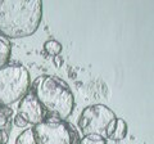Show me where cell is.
Returning a JSON list of instances; mask_svg holds the SVG:
<instances>
[{
	"instance_id": "6da1fadb",
	"label": "cell",
	"mask_w": 154,
	"mask_h": 144,
	"mask_svg": "<svg viewBox=\"0 0 154 144\" xmlns=\"http://www.w3.org/2000/svg\"><path fill=\"white\" fill-rule=\"evenodd\" d=\"M41 18V0H0V35L8 40L33 35Z\"/></svg>"
},
{
	"instance_id": "7a4b0ae2",
	"label": "cell",
	"mask_w": 154,
	"mask_h": 144,
	"mask_svg": "<svg viewBox=\"0 0 154 144\" xmlns=\"http://www.w3.org/2000/svg\"><path fill=\"white\" fill-rule=\"evenodd\" d=\"M31 92L46 113V120L66 121L75 108L72 90L64 80L57 76H40L31 84Z\"/></svg>"
},
{
	"instance_id": "3957f363",
	"label": "cell",
	"mask_w": 154,
	"mask_h": 144,
	"mask_svg": "<svg viewBox=\"0 0 154 144\" xmlns=\"http://www.w3.org/2000/svg\"><path fill=\"white\" fill-rule=\"evenodd\" d=\"M31 86L30 74L22 64H7L0 68V105L16 103L22 99Z\"/></svg>"
},
{
	"instance_id": "277c9868",
	"label": "cell",
	"mask_w": 154,
	"mask_h": 144,
	"mask_svg": "<svg viewBox=\"0 0 154 144\" xmlns=\"http://www.w3.org/2000/svg\"><path fill=\"white\" fill-rule=\"evenodd\" d=\"M36 144H80V135L69 122L45 120L32 126Z\"/></svg>"
},
{
	"instance_id": "5b68a950",
	"label": "cell",
	"mask_w": 154,
	"mask_h": 144,
	"mask_svg": "<svg viewBox=\"0 0 154 144\" xmlns=\"http://www.w3.org/2000/svg\"><path fill=\"white\" fill-rule=\"evenodd\" d=\"M116 117V113L105 104H91L81 112L77 126L82 136L98 135L107 139L108 127Z\"/></svg>"
},
{
	"instance_id": "8992f818",
	"label": "cell",
	"mask_w": 154,
	"mask_h": 144,
	"mask_svg": "<svg viewBox=\"0 0 154 144\" xmlns=\"http://www.w3.org/2000/svg\"><path fill=\"white\" fill-rule=\"evenodd\" d=\"M16 116L21 117L26 122V125H32V126L44 122L46 120L45 111L42 109L41 104L37 102L33 93L30 90L19 102Z\"/></svg>"
},
{
	"instance_id": "52a82bcc",
	"label": "cell",
	"mask_w": 154,
	"mask_h": 144,
	"mask_svg": "<svg viewBox=\"0 0 154 144\" xmlns=\"http://www.w3.org/2000/svg\"><path fill=\"white\" fill-rule=\"evenodd\" d=\"M127 131H128V126H127L126 121H125L123 118L117 117L113 124V127H112V130H110L108 139H110V140H113V142H119L127 136Z\"/></svg>"
},
{
	"instance_id": "ba28073f",
	"label": "cell",
	"mask_w": 154,
	"mask_h": 144,
	"mask_svg": "<svg viewBox=\"0 0 154 144\" xmlns=\"http://www.w3.org/2000/svg\"><path fill=\"white\" fill-rule=\"evenodd\" d=\"M12 53V45L7 37L0 35V68L8 64Z\"/></svg>"
},
{
	"instance_id": "9c48e42d",
	"label": "cell",
	"mask_w": 154,
	"mask_h": 144,
	"mask_svg": "<svg viewBox=\"0 0 154 144\" xmlns=\"http://www.w3.org/2000/svg\"><path fill=\"white\" fill-rule=\"evenodd\" d=\"M13 117V109L7 105H0V130L4 131Z\"/></svg>"
},
{
	"instance_id": "30bf717a",
	"label": "cell",
	"mask_w": 154,
	"mask_h": 144,
	"mask_svg": "<svg viewBox=\"0 0 154 144\" xmlns=\"http://www.w3.org/2000/svg\"><path fill=\"white\" fill-rule=\"evenodd\" d=\"M44 50L48 53L49 55H53V57H58L60 54L62 52V44L58 40H54V39H50L45 41L44 44Z\"/></svg>"
},
{
	"instance_id": "8fae6325",
	"label": "cell",
	"mask_w": 154,
	"mask_h": 144,
	"mask_svg": "<svg viewBox=\"0 0 154 144\" xmlns=\"http://www.w3.org/2000/svg\"><path fill=\"white\" fill-rule=\"evenodd\" d=\"M16 144H36L32 129H27L22 134H19L18 138L16 139Z\"/></svg>"
},
{
	"instance_id": "7c38bea8",
	"label": "cell",
	"mask_w": 154,
	"mask_h": 144,
	"mask_svg": "<svg viewBox=\"0 0 154 144\" xmlns=\"http://www.w3.org/2000/svg\"><path fill=\"white\" fill-rule=\"evenodd\" d=\"M80 144H107V139L98 135H86L80 139Z\"/></svg>"
},
{
	"instance_id": "4fadbf2b",
	"label": "cell",
	"mask_w": 154,
	"mask_h": 144,
	"mask_svg": "<svg viewBox=\"0 0 154 144\" xmlns=\"http://www.w3.org/2000/svg\"><path fill=\"white\" fill-rule=\"evenodd\" d=\"M7 140H8V135L0 130V144H7Z\"/></svg>"
}]
</instances>
